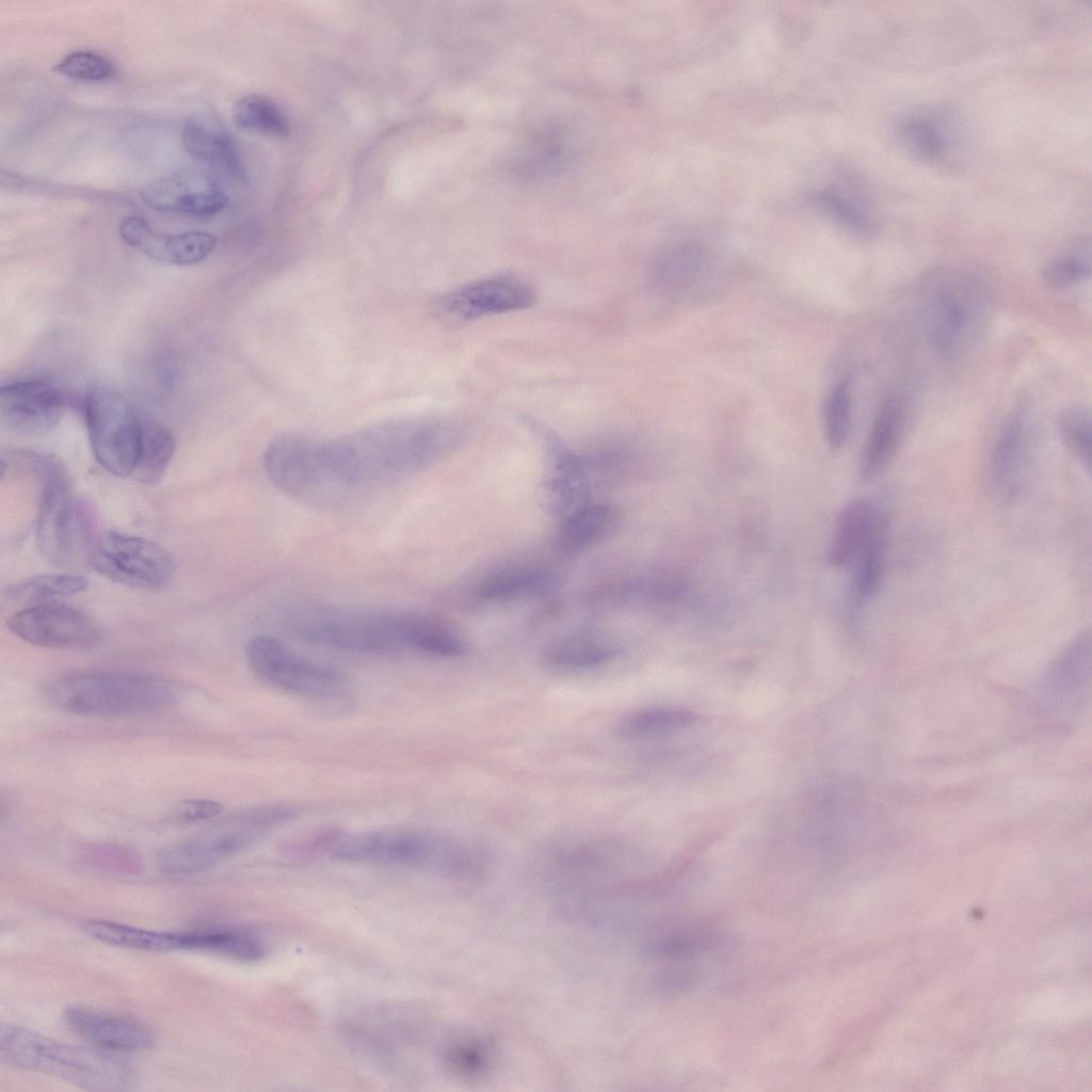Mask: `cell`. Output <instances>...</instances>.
I'll return each mask as SVG.
<instances>
[{
	"label": "cell",
	"mask_w": 1092,
	"mask_h": 1092,
	"mask_svg": "<svg viewBox=\"0 0 1092 1092\" xmlns=\"http://www.w3.org/2000/svg\"><path fill=\"white\" fill-rule=\"evenodd\" d=\"M464 435L459 422L432 419L381 423L326 440L282 436L267 446L263 467L293 499L339 509L429 468L456 449Z\"/></svg>",
	"instance_id": "6da1fadb"
},
{
	"label": "cell",
	"mask_w": 1092,
	"mask_h": 1092,
	"mask_svg": "<svg viewBox=\"0 0 1092 1092\" xmlns=\"http://www.w3.org/2000/svg\"><path fill=\"white\" fill-rule=\"evenodd\" d=\"M284 619L293 635L330 649L369 654L413 652L440 658H459L467 653L465 640L453 627L416 611L309 601L291 606Z\"/></svg>",
	"instance_id": "7a4b0ae2"
},
{
	"label": "cell",
	"mask_w": 1092,
	"mask_h": 1092,
	"mask_svg": "<svg viewBox=\"0 0 1092 1092\" xmlns=\"http://www.w3.org/2000/svg\"><path fill=\"white\" fill-rule=\"evenodd\" d=\"M330 856L344 863L416 869L454 878H477L488 862L479 844L416 828L342 836L332 844Z\"/></svg>",
	"instance_id": "3957f363"
},
{
	"label": "cell",
	"mask_w": 1092,
	"mask_h": 1092,
	"mask_svg": "<svg viewBox=\"0 0 1092 1092\" xmlns=\"http://www.w3.org/2000/svg\"><path fill=\"white\" fill-rule=\"evenodd\" d=\"M48 702L67 713L118 717L144 713L174 705L178 686L161 675L117 670H80L49 680Z\"/></svg>",
	"instance_id": "277c9868"
},
{
	"label": "cell",
	"mask_w": 1092,
	"mask_h": 1092,
	"mask_svg": "<svg viewBox=\"0 0 1092 1092\" xmlns=\"http://www.w3.org/2000/svg\"><path fill=\"white\" fill-rule=\"evenodd\" d=\"M41 486L36 544L50 564L75 568L87 564L98 535L90 508L74 494L68 475L58 459L42 453L23 454Z\"/></svg>",
	"instance_id": "5b68a950"
},
{
	"label": "cell",
	"mask_w": 1092,
	"mask_h": 1092,
	"mask_svg": "<svg viewBox=\"0 0 1092 1092\" xmlns=\"http://www.w3.org/2000/svg\"><path fill=\"white\" fill-rule=\"evenodd\" d=\"M0 1057L14 1067L55 1075L89 1090L129 1088L132 1072L116 1054L67 1045L29 1029L2 1025Z\"/></svg>",
	"instance_id": "8992f818"
},
{
	"label": "cell",
	"mask_w": 1092,
	"mask_h": 1092,
	"mask_svg": "<svg viewBox=\"0 0 1092 1092\" xmlns=\"http://www.w3.org/2000/svg\"><path fill=\"white\" fill-rule=\"evenodd\" d=\"M922 325L931 347L951 358L966 351L980 336L989 315L981 285L952 270H937L920 286Z\"/></svg>",
	"instance_id": "52a82bcc"
},
{
	"label": "cell",
	"mask_w": 1092,
	"mask_h": 1092,
	"mask_svg": "<svg viewBox=\"0 0 1092 1092\" xmlns=\"http://www.w3.org/2000/svg\"><path fill=\"white\" fill-rule=\"evenodd\" d=\"M275 806L243 810L186 840L170 845L157 856L159 870L171 877L207 871L256 842L271 826L278 825Z\"/></svg>",
	"instance_id": "ba28073f"
},
{
	"label": "cell",
	"mask_w": 1092,
	"mask_h": 1092,
	"mask_svg": "<svg viewBox=\"0 0 1092 1092\" xmlns=\"http://www.w3.org/2000/svg\"><path fill=\"white\" fill-rule=\"evenodd\" d=\"M86 428L93 453L109 472L131 476L141 441V420L115 389L96 387L84 402Z\"/></svg>",
	"instance_id": "9c48e42d"
},
{
	"label": "cell",
	"mask_w": 1092,
	"mask_h": 1092,
	"mask_svg": "<svg viewBox=\"0 0 1092 1092\" xmlns=\"http://www.w3.org/2000/svg\"><path fill=\"white\" fill-rule=\"evenodd\" d=\"M87 565L112 581L142 590L165 588L175 574L174 559L164 547L115 531L98 533Z\"/></svg>",
	"instance_id": "30bf717a"
},
{
	"label": "cell",
	"mask_w": 1092,
	"mask_h": 1092,
	"mask_svg": "<svg viewBox=\"0 0 1092 1092\" xmlns=\"http://www.w3.org/2000/svg\"><path fill=\"white\" fill-rule=\"evenodd\" d=\"M245 658L258 677L293 694L330 700L342 695L347 689L341 673L296 655L271 636L251 638L245 646Z\"/></svg>",
	"instance_id": "8fae6325"
},
{
	"label": "cell",
	"mask_w": 1092,
	"mask_h": 1092,
	"mask_svg": "<svg viewBox=\"0 0 1092 1092\" xmlns=\"http://www.w3.org/2000/svg\"><path fill=\"white\" fill-rule=\"evenodd\" d=\"M535 302V292L525 280L496 275L463 285L436 296L431 311L436 319L457 325L483 317L517 311Z\"/></svg>",
	"instance_id": "7c38bea8"
},
{
	"label": "cell",
	"mask_w": 1092,
	"mask_h": 1092,
	"mask_svg": "<svg viewBox=\"0 0 1092 1092\" xmlns=\"http://www.w3.org/2000/svg\"><path fill=\"white\" fill-rule=\"evenodd\" d=\"M7 627L25 642L48 648H92L103 639L97 622L62 604L46 603L21 609L9 617Z\"/></svg>",
	"instance_id": "4fadbf2b"
},
{
	"label": "cell",
	"mask_w": 1092,
	"mask_h": 1092,
	"mask_svg": "<svg viewBox=\"0 0 1092 1092\" xmlns=\"http://www.w3.org/2000/svg\"><path fill=\"white\" fill-rule=\"evenodd\" d=\"M142 200L150 208L197 219L220 213L227 195L207 173L184 168L154 179L141 190Z\"/></svg>",
	"instance_id": "5bb4252c"
},
{
	"label": "cell",
	"mask_w": 1092,
	"mask_h": 1092,
	"mask_svg": "<svg viewBox=\"0 0 1092 1092\" xmlns=\"http://www.w3.org/2000/svg\"><path fill=\"white\" fill-rule=\"evenodd\" d=\"M896 135L914 158L937 166L954 163L963 147L961 123L952 111L943 107L906 113L897 122Z\"/></svg>",
	"instance_id": "9a60e30c"
},
{
	"label": "cell",
	"mask_w": 1092,
	"mask_h": 1092,
	"mask_svg": "<svg viewBox=\"0 0 1092 1092\" xmlns=\"http://www.w3.org/2000/svg\"><path fill=\"white\" fill-rule=\"evenodd\" d=\"M63 406L59 389L45 381H17L0 389L1 423L17 434H47L59 423Z\"/></svg>",
	"instance_id": "2e32d148"
},
{
	"label": "cell",
	"mask_w": 1092,
	"mask_h": 1092,
	"mask_svg": "<svg viewBox=\"0 0 1092 1092\" xmlns=\"http://www.w3.org/2000/svg\"><path fill=\"white\" fill-rule=\"evenodd\" d=\"M122 240L147 257L174 266L205 260L215 248L216 238L208 231L166 234L139 215L125 216L118 226Z\"/></svg>",
	"instance_id": "e0dca14e"
},
{
	"label": "cell",
	"mask_w": 1092,
	"mask_h": 1092,
	"mask_svg": "<svg viewBox=\"0 0 1092 1092\" xmlns=\"http://www.w3.org/2000/svg\"><path fill=\"white\" fill-rule=\"evenodd\" d=\"M1030 449L1027 414L1016 411L1003 423L990 452L986 479L995 495L1007 500L1021 493L1029 467Z\"/></svg>",
	"instance_id": "ac0fdd59"
},
{
	"label": "cell",
	"mask_w": 1092,
	"mask_h": 1092,
	"mask_svg": "<svg viewBox=\"0 0 1092 1092\" xmlns=\"http://www.w3.org/2000/svg\"><path fill=\"white\" fill-rule=\"evenodd\" d=\"M64 1018L75 1033L106 1051H136L152 1043L151 1030L125 1015L75 1006L66 1009Z\"/></svg>",
	"instance_id": "d6986e66"
},
{
	"label": "cell",
	"mask_w": 1092,
	"mask_h": 1092,
	"mask_svg": "<svg viewBox=\"0 0 1092 1092\" xmlns=\"http://www.w3.org/2000/svg\"><path fill=\"white\" fill-rule=\"evenodd\" d=\"M906 408L903 398L888 394L870 427L863 450L860 476L870 481L880 476L895 457L904 434Z\"/></svg>",
	"instance_id": "ffe728a7"
},
{
	"label": "cell",
	"mask_w": 1092,
	"mask_h": 1092,
	"mask_svg": "<svg viewBox=\"0 0 1092 1092\" xmlns=\"http://www.w3.org/2000/svg\"><path fill=\"white\" fill-rule=\"evenodd\" d=\"M1091 636L1077 635L1049 664L1040 685V695L1048 706L1058 707L1073 700L1089 681Z\"/></svg>",
	"instance_id": "44dd1931"
},
{
	"label": "cell",
	"mask_w": 1092,
	"mask_h": 1092,
	"mask_svg": "<svg viewBox=\"0 0 1092 1092\" xmlns=\"http://www.w3.org/2000/svg\"><path fill=\"white\" fill-rule=\"evenodd\" d=\"M887 520L886 514L867 499H854L840 511L828 551V561L834 567L850 566L857 552Z\"/></svg>",
	"instance_id": "7402d4cb"
},
{
	"label": "cell",
	"mask_w": 1092,
	"mask_h": 1092,
	"mask_svg": "<svg viewBox=\"0 0 1092 1092\" xmlns=\"http://www.w3.org/2000/svg\"><path fill=\"white\" fill-rule=\"evenodd\" d=\"M181 141L186 151L215 168L239 174L240 160L235 143L222 124L207 114L189 117L182 128Z\"/></svg>",
	"instance_id": "603a6c76"
},
{
	"label": "cell",
	"mask_w": 1092,
	"mask_h": 1092,
	"mask_svg": "<svg viewBox=\"0 0 1092 1092\" xmlns=\"http://www.w3.org/2000/svg\"><path fill=\"white\" fill-rule=\"evenodd\" d=\"M83 931L102 943L145 951L187 950L188 932L156 931L121 922L92 919Z\"/></svg>",
	"instance_id": "cb8c5ba5"
},
{
	"label": "cell",
	"mask_w": 1092,
	"mask_h": 1092,
	"mask_svg": "<svg viewBox=\"0 0 1092 1092\" xmlns=\"http://www.w3.org/2000/svg\"><path fill=\"white\" fill-rule=\"evenodd\" d=\"M619 654V646L591 635L569 636L549 644L543 653L544 662L559 670H589L608 663Z\"/></svg>",
	"instance_id": "d4e9b609"
},
{
	"label": "cell",
	"mask_w": 1092,
	"mask_h": 1092,
	"mask_svg": "<svg viewBox=\"0 0 1092 1092\" xmlns=\"http://www.w3.org/2000/svg\"><path fill=\"white\" fill-rule=\"evenodd\" d=\"M615 521L614 511L607 504L588 501L563 517L558 545L566 553H576L604 539Z\"/></svg>",
	"instance_id": "484cf974"
},
{
	"label": "cell",
	"mask_w": 1092,
	"mask_h": 1092,
	"mask_svg": "<svg viewBox=\"0 0 1092 1092\" xmlns=\"http://www.w3.org/2000/svg\"><path fill=\"white\" fill-rule=\"evenodd\" d=\"M553 582V576L545 569L511 567L482 580L475 590V596L480 601H507L544 593Z\"/></svg>",
	"instance_id": "4316f807"
},
{
	"label": "cell",
	"mask_w": 1092,
	"mask_h": 1092,
	"mask_svg": "<svg viewBox=\"0 0 1092 1092\" xmlns=\"http://www.w3.org/2000/svg\"><path fill=\"white\" fill-rule=\"evenodd\" d=\"M552 454L549 495L555 510L564 517L588 502L585 472L581 460L558 440H552Z\"/></svg>",
	"instance_id": "83f0119b"
},
{
	"label": "cell",
	"mask_w": 1092,
	"mask_h": 1092,
	"mask_svg": "<svg viewBox=\"0 0 1092 1092\" xmlns=\"http://www.w3.org/2000/svg\"><path fill=\"white\" fill-rule=\"evenodd\" d=\"M887 531L888 519L873 532L850 564L852 593L860 603L870 600L881 589L885 573Z\"/></svg>",
	"instance_id": "f1b7e54d"
},
{
	"label": "cell",
	"mask_w": 1092,
	"mask_h": 1092,
	"mask_svg": "<svg viewBox=\"0 0 1092 1092\" xmlns=\"http://www.w3.org/2000/svg\"><path fill=\"white\" fill-rule=\"evenodd\" d=\"M141 441L131 476L144 484H155L164 475L175 451L172 432L155 420H141Z\"/></svg>",
	"instance_id": "f546056e"
},
{
	"label": "cell",
	"mask_w": 1092,
	"mask_h": 1092,
	"mask_svg": "<svg viewBox=\"0 0 1092 1092\" xmlns=\"http://www.w3.org/2000/svg\"><path fill=\"white\" fill-rule=\"evenodd\" d=\"M695 719V714L686 709L649 707L623 717L617 722L615 732L626 739L660 737L692 725Z\"/></svg>",
	"instance_id": "4dcf8cb0"
},
{
	"label": "cell",
	"mask_w": 1092,
	"mask_h": 1092,
	"mask_svg": "<svg viewBox=\"0 0 1092 1092\" xmlns=\"http://www.w3.org/2000/svg\"><path fill=\"white\" fill-rule=\"evenodd\" d=\"M819 204L846 228L857 234H871L876 220L867 198L852 183L830 187L819 193Z\"/></svg>",
	"instance_id": "1f68e13d"
},
{
	"label": "cell",
	"mask_w": 1092,
	"mask_h": 1092,
	"mask_svg": "<svg viewBox=\"0 0 1092 1092\" xmlns=\"http://www.w3.org/2000/svg\"><path fill=\"white\" fill-rule=\"evenodd\" d=\"M707 268V255L700 246L682 244L662 257L656 269V278L664 290L681 292L693 287Z\"/></svg>",
	"instance_id": "d6a6232c"
},
{
	"label": "cell",
	"mask_w": 1092,
	"mask_h": 1092,
	"mask_svg": "<svg viewBox=\"0 0 1092 1092\" xmlns=\"http://www.w3.org/2000/svg\"><path fill=\"white\" fill-rule=\"evenodd\" d=\"M234 123L245 130H252L271 138H286L291 125L279 106L271 98L250 94L238 99L232 108Z\"/></svg>",
	"instance_id": "836d02e7"
},
{
	"label": "cell",
	"mask_w": 1092,
	"mask_h": 1092,
	"mask_svg": "<svg viewBox=\"0 0 1092 1092\" xmlns=\"http://www.w3.org/2000/svg\"><path fill=\"white\" fill-rule=\"evenodd\" d=\"M1091 276V246L1089 241L1077 240L1053 257L1044 267L1042 279L1050 289H1066Z\"/></svg>",
	"instance_id": "e575fe53"
},
{
	"label": "cell",
	"mask_w": 1092,
	"mask_h": 1092,
	"mask_svg": "<svg viewBox=\"0 0 1092 1092\" xmlns=\"http://www.w3.org/2000/svg\"><path fill=\"white\" fill-rule=\"evenodd\" d=\"M87 580L69 573L43 574L10 585L5 594L12 599L44 600L68 597L84 591Z\"/></svg>",
	"instance_id": "d590c367"
},
{
	"label": "cell",
	"mask_w": 1092,
	"mask_h": 1092,
	"mask_svg": "<svg viewBox=\"0 0 1092 1092\" xmlns=\"http://www.w3.org/2000/svg\"><path fill=\"white\" fill-rule=\"evenodd\" d=\"M852 419V391L848 379H842L831 390L824 407V433L828 445L839 449L847 441Z\"/></svg>",
	"instance_id": "8d00e7d4"
},
{
	"label": "cell",
	"mask_w": 1092,
	"mask_h": 1092,
	"mask_svg": "<svg viewBox=\"0 0 1092 1092\" xmlns=\"http://www.w3.org/2000/svg\"><path fill=\"white\" fill-rule=\"evenodd\" d=\"M1058 428L1066 447L1090 469L1092 447L1090 412L1082 406L1065 407L1059 415Z\"/></svg>",
	"instance_id": "74e56055"
},
{
	"label": "cell",
	"mask_w": 1092,
	"mask_h": 1092,
	"mask_svg": "<svg viewBox=\"0 0 1092 1092\" xmlns=\"http://www.w3.org/2000/svg\"><path fill=\"white\" fill-rule=\"evenodd\" d=\"M53 69L66 77L84 81L108 80L116 73L115 65L108 57L91 50L67 53Z\"/></svg>",
	"instance_id": "f35d334b"
},
{
	"label": "cell",
	"mask_w": 1092,
	"mask_h": 1092,
	"mask_svg": "<svg viewBox=\"0 0 1092 1092\" xmlns=\"http://www.w3.org/2000/svg\"><path fill=\"white\" fill-rule=\"evenodd\" d=\"M223 805L209 799H187L171 809L168 819L178 824H192L212 819L223 813Z\"/></svg>",
	"instance_id": "ab89813d"
},
{
	"label": "cell",
	"mask_w": 1092,
	"mask_h": 1092,
	"mask_svg": "<svg viewBox=\"0 0 1092 1092\" xmlns=\"http://www.w3.org/2000/svg\"><path fill=\"white\" fill-rule=\"evenodd\" d=\"M450 1066L460 1073L471 1074L483 1066L485 1060L482 1050L473 1044H460L448 1055Z\"/></svg>",
	"instance_id": "60d3db41"
},
{
	"label": "cell",
	"mask_w": 1092,
	"mask_h": 1092,
	"mask_svg": "<svg viewBox=\"0 0 1092 1092\" xmlns=\"http://www.w3.org/2000/svg\"><path fill=\"white\" fill-rule=\"evenodd\" d=\"M194 950H195V932H194Z\"/></svg>",
	"instance_id": "b9f144b4"
},
{
	"label": "cell",
	"mask_w": 1092,
	"mask_h": 1092,
	"mask_svg": "<svg viewBox=\"0 0 1092 1092\" xmlns=\"http://www.w3.org/2000/svg\"><path fill=\"white\" fill-rule=\"evenodd\" d=\"M192 950H193V934H192Z\"/></svg>",
	"instance_id": "7bdbcfd3"
}]
</instances>
